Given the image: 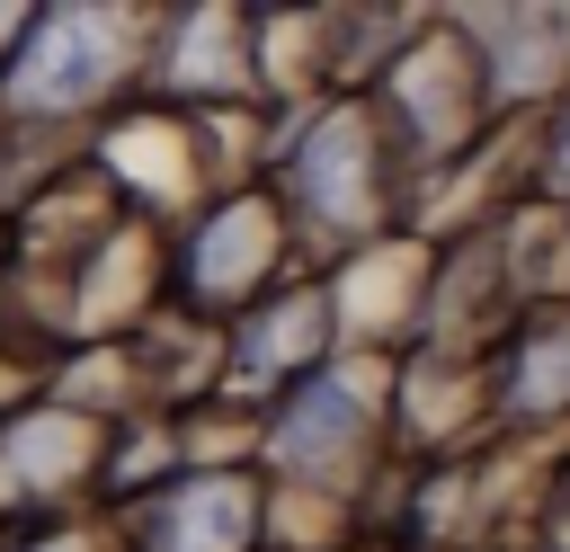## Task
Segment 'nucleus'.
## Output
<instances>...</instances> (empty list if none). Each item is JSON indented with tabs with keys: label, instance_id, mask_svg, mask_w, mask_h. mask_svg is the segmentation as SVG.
Segmentation results:
<instances>
[{
	"label": "nucleus",
	"instance_id": "3",
	"mask_svg": "<svg viewBox=\"0 0 570 552\" xmlns=\"http://www.w3.org/2000/svg\"><path fill=\"white\" fill-rule=\"evenodd\" d=\"M169 552H240L249 543V490L240 481H187L169 499Z\"/></svg>",
	"mask_w": 570,
	"mask_h": 552
},
{
	"label": "nucleus",
	"instance_id": "8",
	"mask_svg": "<svg viewBox=\"0 0 570 552\" xmlns=\"http://www.w3.org/2000/svg\"><path fill=\"white\" fill-rule=\"evenodd\" d=\"M552 196H570V116H561V142H552Z\"/></svg>",
	"mask_w": 570,
	"mask_h": 552
},
{
	"label": "nucleus",
	"instance_id": "6",
	"mask_svg": "<svg viewBox=\"0 0 570 552\" xmlns=\"http://www.w3.org/2000/svg\"><path fill=\"white\" fill-rule=\"evenodd\" d=\"M258 338H240V374H276L285 356H321L330 347V294H294L267 321H249Z\"/></svg>",
	"mask_w": 570,
	"mask_h": 552
},
{
	"label": "nucleus",
	"instance_id": "2",
	"mask_svg": "<svg viewBox=\"0 0 570 552\" xmlns=\"http://www.w3.org/2000/svg\"><path fill=\"white\" fill-rule=\"evenodd\" d=\"M303 178H312V205L321 214H365V178H374V142L356 116H321L312 151H303Z\"/></svg>",
	"mask_w": 570,
	"mask_h": 552
},
{
	"label": "nucleus",
	"instance_id": "5",
	"mask_svg": "<svg viewBox=\"0 0 570 552\" xmlns=\"http://www.w3.org/2000/svg\"><path fill=\"white\" fill-rule=\"evenodd\" d=\"M196 258H205V267H196V285H205V294H240V285L276 258V223H267L258 205H232V214L196 240Z\"/></svg>",
	"mask_w": 570,
	"mask_h": 552
},
{
	"label": "nucleus",
	"instance_id": "7",
	"mask_svg": "<svg viewBox=\"0 0 570 552\" xmlns=\"http://www.w3.org/2000/svg\"><path fill=\"white\" fill-rule=\"evenodd\" d=\"M517 401H525V410H561V401H570V321H552V329H534V338H525Z\"/></svg>",
	"mask_w": 570,
	"mask_h": 552
},
{
	"label": "nucleus",
	"instance_id": "4",
	"mask_svg": "<svg viewBox=\"0 0 570 552\" xmlns=\"http://www.w3.org/2000/svg\"><path fill=\"white\" fill-rule=\"evenodd\" d=\"M356 427H365L356 392H347V383H312V392L294 401V418L276 427V454H285L294 472H321V463H330V454H338Z\"/></svg>",
	"mask_w": 570,
	"mask_h": 552
},
{
	"label": "nucleus",
	"instance_id": "1",
	"mask_svg": "<svg viewBox=\"0 0 570 552\" xmlns=\"http://www.w3.org/2000/svg\"><path fill=\"white\" fill-rule=\"evenodd\" d=\"M107 71H116V27L98 9H45V18H27V53H18V98L27 107H80Z\"/></svg>",
	"mask_w": 570,
	"mask_h": 552
}]
</instances>
